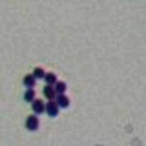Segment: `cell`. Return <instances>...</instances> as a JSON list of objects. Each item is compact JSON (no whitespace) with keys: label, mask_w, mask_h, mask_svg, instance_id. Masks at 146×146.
Segmentation results:
<instances>
[{"label":"cell","mask_w":146,"mask_h":146,"mask_svg":"<svg viewBox=\"0 0 146 146\" xmlns=\"http://www.w3.org/2000/svg\"><path fill=\"white\" fill-rule=\"evenodd\" d=\"M31 108H33V113H35V115H38V113L46 111V102H44L42 99H35L33 102H31Z\"/></svg>","instance_id":"6da1fadb"},{"label":"cell","mask_w":146,"mask_h":146,"mask_svg":"<svg viewBox=\"0 0 146 146\" xmlns=\"http://www.w3.org/2000/svg\"><path fill=\"white\" fill-rule=\"evenodd\" d=\"M26 128L27 130H36V128H38V117H36L35 113H31V115L26 119Z\"/></svg>","instance_id":"7a4b0ae2"},{"label":"cell","mask_w":146,"mask_h":146,"mask_svg":"<svg viewBox=\"0 0 146 146\" xmlns=\"http://www.w3.org/2000/svg\"><path fill=\"white\" fill-rule=\"evenodd\" d=\"M46 113H48V115H51V117H55L58 113V106H57V102H55V100H48V102H46Z\"/></svg>","instance_id":"3957f363"},{"label":"cell","mask_w":146,"mask_h":146,"mask_svg":"<svg viewBox=\"0 0 146 146\" xmlns=\"http://www.w3.org/2000/svg\"><path fill=\"white\" fill-rule=\"evenodd\" d=\"M55 102H57L58 108H68V106H70V97H68L66 93H64V95H57V97H55Z\"/></svg>","instance_id":"277c9868"},{"label":"cell","mask_w":146,"mask_h":146,"mask_svg":"<svg viewBox=\"0 0 146 146\" xmlns=\"http://www.w3.org/2000/svg\"><path fill=\"white\" fill-rule=\"evenodd\" d=\"M44 97L48 99V100H55V97H57V91H55L53 86H48V84H46V88H44Z\"/></svg>","instance_id":"5b68a950"},{"label":"cell","mask_w":146,"mask_h":146,"mask_svg":"<svg viewBox=\"0 0 146 146\" xmlns=\"http://www.w3.org/2000/svg\"><path fill=\"white\" fill-rule=\"evenodd\" d=\"M24 84H26V88H33V90H35L36 79H35V77H33V73H27V75L24 77Z\"/></svg>","instance_id":"8992f818"},{"label":"cell","mask_w":146,"mask_h":146,"mask_svg":"<svg viewBox=\"0 0 146 146\" xmlns=\"http://www.w3.org/2000/svg\"><path fill=\"white\" fill-rule=\"evenodd\" d=\"M53 88H55V91H57V95H64L68 86H66V82H64V80H57V84H55Z\"/></svg>","instance_id":"52a82bcc"},{"label":"cell","mask_w":146,"mask_h":146,"mask_svg":"<svg viewBox=\"0 0 146 146\" xmlns=\"http://www.w3.org/2000/svg\"><path fill=\"white\" fill-rule=\"evenodd\" d=\"M44 79H46V84H48V86H55V84H57V75H55L53 71L46 73V77H44Z\"/></svg>","instance_id":"ba28073f"},{"label":"cell","mask_w":146,"mask_h":146,"mask_svg":"<svg viewBox=\"0 0 146 146\" xmlns=\"http://www.w3.org/2000/svg\"><path fill=\"white\" fill-rule=\"evenodd\" d=\"M24 99L27 100V102H33V100H35V90L33 88H27L24 91Z\"/></svg>","instance_id":"9c48e42d"},{"label":"cell","mask_w":146,"mask_h":146,"mask_svg":"<svg viewBox=\"0 0 146 146\" xmlns=\"http://www.w3.org/2000/svg\"><path fill=\"white\" fill-rule=\"evenodd\" d=\"M33 77H35V79H44L46 71L42 70V68H35V70H33Z\"/></svg>","instance_id":"30bf717a"}]
</instances>
